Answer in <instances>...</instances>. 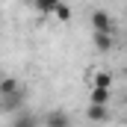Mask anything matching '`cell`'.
<instances>
[{"instance_id":"1","label":"cell","mask_w":127,"mask_h":127,"mask_svg":"<svg viewBox=\"0 0 127 127\" xmlns=\"http://www.w3.org/2000/svg\"><path fill=\"white\" fill-rule=\"evenodd\" d=\"M24 100H27V89L21 86L18 92H12V95H3V97H0V109H3L6 115L21 112V109H24Z\"/></svg>"},{"instance_id":"2","label":"cell","mask_w":127,"mask_h":127,"mask_svg":"<svg viewBox=\"0 0 127 127\" xmlns=\"http://www.w3.org/2000/svg\"><path fill=\"white\" fill-rule=\"evenodd\" d=\"M44 127H71V115L65 109H50L44 115Z\"/></svg>"},{"instance_id":"3","label":"cell","mask_w":127,"mask_h":127,"mask_svg":"<svg viewBox=\"0 0 127 127\" xmlns=\"http://www.w3.org/2000/svg\"><path fill=\"white\" fill-rule=\"evenodd\" d=\"M89 86H92V89H112V74L97 68V71L89 74Z\"/></svg>"},{"instance_id":"4","label":"cell","mask_w":127,"mask_h":127,"mask_svg":"<svg viewBox=\"0 0 127 127\" xmlns=\"http://www.w3.org/2000/svg\"><path fill=\"white\" fill-rule=\"evenodd\" d=\"M92 30L95 32H109L112 30V21H109V15H106L103 9H95V12H92Z\"/></svg>"},{"instance_id":"5","label":"cell","mask_w":127,"mask_h":127,"mask_svg":"<svg viewBox=\"0 0 127 127\" xmlns=\"http://www.w3.org/2000/svg\"><path fill=\"white\" fill-rule=\"evenodd\" d=\"M86 118H89L92 124H100V121H106V118H109V109H106V106H100V103H89Z\"/></svg>"},{"instance_id":"6","label":"cell","mask_w":127,"mask_h":127,"mask_svg":"<svg viewBox=\"0 0 127 127\" xmlns=\"http://www.w3.org/2000/svg\"><path fill=\"white\" fill-rule=\"evenodd\" d=\"M59 3H62V0H32L35 12H41V15H56Z\"/></svg>"},{"instance_id":"7","label":"cell","mask_w":127,"mask_h":127,"mask_svg":"<svg viewBox=\"0 0 127 127\" xmlns=\"http://www.w3.org/2000/svg\"><path fill=\"white\" fill-rule=\"evenodd\" d=\"M9 127H38V121H35V115H30V112L21 109V112L12 118V124H9Z\"/></svg>"},{"instance_id":"8","label":"cell","mask_w":127,"mask_h":127,"mask_svg":"<svg viewBox=\"0 0 127 127\" xmlns=\"http://www.w3.org/2000/svg\"><path fill=\"white\" fill-rule=\"evenodd\" d=\"M109 95H112V89H92V92H89V103L106 106V103H109Z\"/></svg>"},{"instance_id":"9","label":"cell","mask_w":127,"mask_h":127,"mask_svg":"<svg viewBox=\"0 0 127 127\" xmlns=\"http://www.w3.org/2000/svg\"><path fill=\"white\" fill-rule=\"evenodd\" d=\"M92 41H95L97 50H109V47H112V35H109V32H95Z\"/></svg>"},{"instance_id":"10","label":"cell","mask_w":127,"mask_h":127,"mask_svg":"<svg viewBox=\"0 0 127 127\" xmlns=\"http://www.w3.org/2000/svg\"><path fill=\"white\" fill-rule=\"evenodd\" d=\"M21 86H18V80L15 77H3V83H0V97L3 95H12V92H18Z\"/></svg>"},{"instance_id":"11","label":"cell","mask_w":127,"mask_h":127,"mask_svg":"<svg viewBox=\"0 0 127 127\" xmlns=\"http://www.w3.org/2000/svg\"><path fill=\"white\" fill-rule=\"evenodd\" d=\"M56 18H59V21H71V6H68V3H59Z\"/></svg>"}]
</instances>
